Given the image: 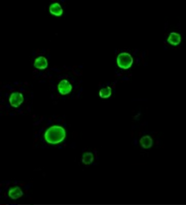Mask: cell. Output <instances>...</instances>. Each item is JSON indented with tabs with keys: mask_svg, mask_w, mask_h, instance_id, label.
<instances>
[{
	"mask_svg": "<svg viewBox=\"0 0 186 205\" xmlns=\"http://www.w3.org/2000/svg\"><path fill=\"white\" fill-rule=\"evenodd\" d=\"M44 136L47 143L52 144H58L64 139L65 137V130L60 126H52L47 130Z\"/></svg>",
	"mask_w": 186,
	"mask_h": 205,
	"instance_id": "cell-1",
	"label": "cell"
},
{
	"mask_svg": "<svg viewBox=\"0 0 186 205\" xmlns=\"http://www.w3.org/2000/svg\"><path fill=\"white\" fill-rule=\"evenodd\" d=\"M133 62V59L131 55L125 52H122L119 54L117 58V63L118 66L125 69L131 67Z\"/></svg>",
	"mask_w": 186,
	"mask_h": 205,
	"instance_id": "cell-2",
	"label": "cell"
},
{
	"mask_svg": "<svg viewBox=\"0 0 186 205\" xmlns=\"http://www.w3.org/2000/svg\"><path fill=\"white\" fill-rule=\"evenodd\" d=\"M24 98L22 93L19 92H14L11 93L9 98V102L11 105L17 107L23 102Z\"/></svg>",
	"mask_w": 186,
	"mask_h": 205,
	"instance_id": "cell-3",
	"label": "cell"
},
{
	"mask_svg": "<svg viewBox=\"0 0 186 205\" xmlns=\"http://www.w3.org/2000/svg\"><path fill=\"white\" fill-rule=\"evenodd\" d=\"M72 89L71 84L67 80H63L58 84L59 91L62 95H65L69 93L71 91Z\"/></svg>",
	"mask_w": 186,
	"mask_h": 205,
	"instance_id": "cell-4",
	"label": "cell"
},
{
	"mask_svg": "<svg viewBox=\"0 0 186 205\" xmlns=\"http://www.w3.org/2000/svg\"><path fill=\"white\" fill-rule=\"evenodd\" d=\"M23 194V191L18 186L10 188L8 192L9 197L13 199H17L22 197Z\"/></svg>",
	"mask_w": 186,
	"mask_h": 205,
	"instance_id": "cell-5",
	"label": "cell"
},
{
	"mask_svg": "<svg viewBox=\"0 0 186 205\" xmlns=\"http://www.w3.org/2000/svg\"><path fill=\"white\" fill-rule=\"evenodd\" d=\"M34 66L40 69H44L47 66L48 63L46 58L40 56L36 59L34 64Z\"/></svg>",
	"mask_w": 186,
	"mask_h": 205,
	"instance_id": "cell-6",
	"label": "cell"
},
{
	"mask_svg": "<svg viewBox=\"0 0 186 205\" xmlns=\"http://www.w3.org/2000/svg\"><path fill=\"white\" fill-rule=\"evenodd\" d=\"M50 13L57 16H61L63 12V10L59 4L55 3L51 5L49 8Z\"/></svg>",
	"mask_w": 186,
	"mask_h": 205,
	"instance_id": "cell-7",
	"label": "cell"
},
{
	"mask_svg": "<svg viewBox=\"0 0 186 205\" xmlns=\"http://www.w3.org/2000/svg\"><path fill=\"white\" fill-rule=\"evenodd\" d=\"M140 142L142 147L145 149H148L152 146L153 139L150 136L146 135L140 139Z\"/></svg>",
	"mask_w": 186,
	"mask_h": 205,
	"instance_id": "cell-8",
	"label": "cell"
},
{
	"mask_svg": "<svg viewBox=\"0 0 186 205\" xmlns=\"http://www.w3.org/2000/svg\"><path fill=\"white\" fill-rule=\"evenodd\" d=\"M167 41L173 45L178 44L181 41L180 35L176 33L172 32L169 35Z\"/></svg>",
	"mask_w": 186,
	"mask_h": 205,
	"instance_id": "cell-9",
	"label": "cell"
},
{
	"mask_svg": "<svg viewBox=\"0 0 186 205\" xmlns=\"http://www.w3.org/2000/svg\"><path fill=\"white\" fill-rule=\"evenodd\" d=\"M111 88L108 86L100 90L99 91V95L101 98H108L111 95Z\"/></svg>",
	"mask_w": 186,
	"mask_h": 205,
	"instance_id": "cell-10",
	"label": "cell"
},
{
	"mask_svg": "<svg viewBox=\"0 0 186 205\" xmlns=\"http://www.w3.org/2000/svg\"><path fill=\"white\" fill-rule=\"evenodd\" d=\"M93 157L92 154L90 153H87L83 155L82 157V162L85 164H89L93 161Z\"/></svg>",
	"mask_w": 186,
	"mask_h": 205,
	"instance_id": "cell-11",
	"label": "cell"
}]
</instances>
